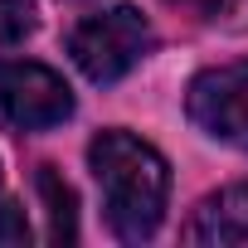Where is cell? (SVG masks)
Masks as SVG:
<instances>
[{
	"mask_svg": "<svg viewBox=\"0 0 248 248\" xmlns=\"http://www.w3.org/2000/svg\"><path fill=\"white\" fill-rule=\"evenodd\" d=\"M73 117V93L68 83L30 59L0 63V122L15 132H49Z\"/></svg>",
	"mask_w": 248,
	"mask_h": 248,
	"instance_id": "3",
	"label": "cell"
},
{
	"mask_svg": "<svg viewBox=\"0 0 248 248\" xmlns=\"http://www.w3.org/2000/svg\"><path fill=\"white\" fill-rule=\"evenodd\" d=\"M166 5H175V10H190V15H200V20H214V15H229L238 0H166Z\"/></svg>",
	"mask_w": 248,
	"mask_h": 248,
	"instance_id": "8",
	"label": "cell"
},
{
	"mask_svg": "<svg viewBox=\"0 0 248 248\" xmlns=\"http://www.w3.org/2000/svg\"><path fill=\"white\" fill-rule=\"evenodd\" d=\"M151 44H156V30L137 5H112L102 15H88L68 34V54L83 68V78H93V83L127 78L151 54Z\"/></svg>",
	"mask_w": 248,
	"mask_h": 248,
	"instance_id": "2",
	"label": "cell"
},
{
	"mask_svg": "<svg viewBox=\"0 0 248 248\" xmlns=\"http://www.w3.org/2000/svg\"><path fill=\"white\" fill-rule=\"evenodd\" d=\"M185 238L190 243H214V248L248 243V185H229V190L200 200V209L185 224Z\"/></svg>",
	"mask_w": 248,
	"mask_h": 248,
	"instance_id": "5",
	"label": "cell"
},
{
	"mask_svg": "<svg viewBox=\"0 0 248 248\" xmlns=\"http://www.w3.org/2000/svg\"><path fill=\"white\" fill-rule=\"evenodd\" d=\"M34 25H39V15H34L30 0H0V54L25 44L34 34Z\"/></svg>",
	"mask_w": 248,
	"mask_h": 248,
	"instance_id": "7",
	"label": "cell"
},
{
	"mask_svg": "<svg viewBox=\"0 0 248 248\" xmlns=\"http://www.w3.org/2000/svg\"><path fill=\"white\" fill-rule=\"evenodd\" d=\"M88 166H93V180L102 190V209L117 238L141 243L161 229L166 200H170V166L151 141L132 132H102L88 146Z\"/></svg>",
	"mask_w": 248,
	"mask_h": 248,
	"instance_id": "1",
	"label": "cell"
},
{
	"mask_svg": "<svg viewBox=\"0 0 248 248\" xmlns=\"http://www.w3.org/2000/svg\"><path fill=\"white\" fill-rule=\"evenodd\" d=\"M185 112L204 137L248 151V59L204 68L185 93Z\"/></svg>",
	"mask_w": 248,
	"mask_h": 248,
	"instance_id": "4",
	"label": "cell"
},
{
	"mask_svg": "<svg viewBox=\"0 0 248 248\" xmlns=\"http://www.w3.org/2000/svg\"><path fill=\"white\" fill-rule=\"evenodd\" d=\"M39 195L49 204V238L54 243H73L78 238V200H73L68 180H59L54 166H39Z\"/></svg>",
	"mask_w": 248,
	"mask_h": 248,
	"instance_id": "6",
	"label": "cell"
}]
</instances>
